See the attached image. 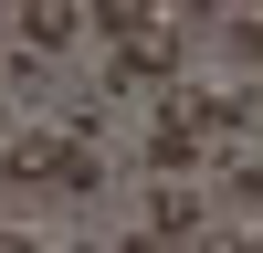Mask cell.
Segmentation results:
<instances>
[{
    "instance_id": "cell-4",
    "label": "cell",
    "mask_w": 263,
    "mask_h": 253,
    "mask_svg": "<svg viewBox=\"0 0 263 253\" xmlns=\"http://www.w3.org/2000/svg\"><path fill=\"white\" fill-rule=\"evenodd\" d=\"M11 32H21V42H32V53H63V42H74V32H84V11H74V0H32V11H21V21H11Z\"/></svg>"
},
{
    "instance_id": "cell-3",
    "label": "cell",
    "mask_w": 263,
    "mask_h": 253,
    "mask_svg": "<svg viewBox=\"0 0 263 253\" xmlns=\"http://www.w3.org/2000/svg\"><path fill=\"white\" fill-rule=\"evenodd\" d=\"M84 21H95V32L116 42V53H137L147 32H168V11H147V0H95V11H84Z\"/></svg>"
},
{
    "instance_id": "cell-7",
    "label": "cell",
    "mask_w": 263,
    "mask_h": 253,
    "mask_svg": "<svg viewBox=\"0 0 263 253\" xmlns=\"http://www.w3.org/2000/svg\"><path fill=\"white\" fill-rule=\"evenodd\" d=\"M211 253H263V243H253V232H221V243H211Z\"/></svg>"
},
{
    "instance_id": "cell-5",
    "label": "cell",
    "mask_w": 263,
    "mask_h": 253,
    "mask_svg": "<svg viewBox=\"0 0 263 253\" xmlns=\"http://www.w3.org/2000/svg\"><path fill=\"white\" fill-rule=\"evenodd\" d=\"M116 63H126V74H168V63H179V42H168V32H147L137 53H116Z\"/></svg>"
},
{
    "instance_id": "cell-8",
    "label": "cell",
    "mask_w": 263,
    "mask_h": 253,
    "mask_svg": "<svg viewBox=\"0 0 263 253\" xmlns=\"http://www.w3.org/2000/svg\"><path fill=\"white\" fill-rule=\"evenodd\" d=\"M0 253H42V243H32V232H0Z\"/></svg>"
},
{
    "instance_id": "cell-2",
    "label": "cell",
    "mask_w": 263,
    "mask_h": 253,
    "mask_svg": "<svg viewBox=\"0 0 263 253\" xmlns=\"http://www.w3.org/2000/svg\"><path fill=\"white\" fill-rule=\"evenodd\" d=\"M200 148H211V95H190V84H179V95L158 105V127H147V169H168V179H179Z\"/></svg>"
},
{
    "instance_id": "cell-1",
    "label": "cell",
    "mask_w": 263,
    "mask_h": 253,
    "mask_svg": "<svg viewBox=\"0 0 263 253\" xmlns=\"http://www.w3.org/2000/svg\"><path fill=\"white\" fill-rule=\"evenodd\" d=\"M0 169H11V179H53V190H95L105 179V148L84 137V127H11Z\"/></svg>"
},
{
    "instance_id": "cell-6",
    "label": "cell",
    "mask_w": 263,
    "mask_h": 253,
    "mask_svg": "<svg viewBox=\"0 0 263 253\" xmlns=\"http://www.w3.org/2000/svg\"><path fill=\"white\" fill-rule=\"evenodd\" d=\"M232 42H242V53L263 63V11H242V21H232Z\"/></svg>"
},
{
    "instance_id": "cell-9",
    "label": "cell",
    "mask_w": 263,
    "mask_h": 253,
    "mask_svg": "<svg viewBox=\"0 0 263 253\" xmlns=\"http://www.w3.org/2000/svg\"><path fill=\"white\" fill-rule=\"evenodd\" d=\"M0 137H11V105H0Z\"/></svg>"
}]
</instances>
